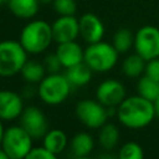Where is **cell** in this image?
Here are the masks:
<instances>
[{
  "instance_id": "2e32d148",
  "label": "cell",
  "mask_w": 159,
  "mask_h": 159,
  "mask_svg": "<svg viewBox=\"0 0 159 159\" xmlns=\"http://www.w3.org/2000/svg\"><path fill=\"white\" fill-rule=\"evenodd\" d=\"M68 144V138L66 133L61 129H48L42 137V147L53 154L62 153Z\"/></svg>"
},
{
  "instance_id": "7c38bea8",
  "label": "cell",
  "mask_w": 159,
  "mask_h": 159,
  "mask_svg": "<svg viewBox=\"0 0 159 159\" xmlns=\"http://www.w3.org/2000/svg\"><path fill=\"white\" fill-rule=\"evenodd\" d=\"M24 109V102L19 93L10 89L0 91V119L2 122L20 118Z\"/></svg>"
},
{
  "instance_id": "7402d4cb",
  "label": "cell",
  "mask_w": 159,
  "mask_h": 159,
  "mask_svg": "<svg viewBox=\"0 0 159 159\" xmlns=\"http://www.w3.org/2000/svg\"><path fill=\"white\" fill-rule=\"evenodd\" d=\"M134 35L132 30L127 27L118 29L112 39V45L119 53H127L134 47Z\"/></svg>"
},
{
  "instance_id": "5bb4252c",
  "label": "cell",
  "mask_w": 159,
  "mask_h": 159,
  "mask_svg": "<svg viewBox=\"0 0 159 159\" xmlns=\"http://www.w3.org/2000/svg\"><path fill=\"white\" fill-rule=\"evenodd\" d=\"M55 53L58 57L63 68H70L75 65L83 62L84 60V50L76 40L57 43Z\"/></svg>"
},
{
  "instance_id": "1f68e13d",
  "label": "cell",
  "mask_w": 159,
  "mask_h": 159,
  "mask_svg": "<svg viewBox=\"0 0 159 159\" xmlns=\"http://www.w3.org/2000/svg\"><path fill=\"white\" fill-rule=\"evenodd\" d=\"M154 108H155V113H157V117L159 118V97L157 98V101L154 102Z\"/></svg>"
},
{
  "instance_id": "484cf974",
  "label": "cell",
  "mask_w": 159,
  "mask_h": 159,
  "mask_svg": "<svg viewBox=\"0 0 159 159\" xmlns=\"http://www.w3.org/2000/svg\"><path fill=\"white\" fill-rule=\"evenodd\" d=\"M24 159H58L57 154L51 153L45 147H34Z\"/></svg>"
},
{
  "instance_id": "5b68a950",
  "label": "cell",
  "mask_w": 159,
  "mask_h": 159,
  "mask_svg": "<svg viewBox=\"0 0 159 159\" xmlns=\"http://www.w3.org/2000/svg\"><path fill=\"white\" fill-rule=\"evenodd\" d=\"M27 55L20 41H0V77H12L20 73L27 61Z\"/></svg>"
},
{
  "instance_id": "d6986e66",
  "label": "cell",
  "mask_w": 159,
  "mask_h": 159,
  "mask_svg": "<svg viewBox=\"0 0 159 159\" xmlns=\"http://www.w3.org/2000/svg\"><path fill=\"white\" fill-rule=\"evenodd\" d=\"M94 149V139L87 132H80L71 139V150L77 157H88Z\"/></svg>"
},
{
  "instance_id": "6da1fadb",
  "label": "cell",
  "mask_w": 159,
  "mask_h": 159,
  "mask_svg": "<svg viewBox=\"0 0 159 159\" xmlns=\"http://www.w3.org/2000/svg\"><path fill=\"white\" fill-rule=\"evenodd\" d=\"M117 118L119 123L128 129H143L148 127L157 117L154 103L139 96H127L117 107Z\"/></svg>"
},
{
  "instance_id": "e575fe53",
  "label": "cell",
  "mask_w": 159,
  "mask_h": 159,
  "mask_svg": "<svg viewBox=\"0 0 159 159\" xmlns=\"http://www.w3.org/2000/svg\"><path fill=\"white\" fill-rule=\"evenodd\" d=\"M4 2H5V0H0V6H1V5L4 4Z\"/></svg>"
},
{
  "instance_id": "603a6c76",
  "label": "cell",
  "mask_w": 159,
  "mask_h": 159,
  "mask_svg": "<svg viewBox=\"0 0 159 159\" xmlns=\"http://www.w3.org/2000/svg\"><path fill=\"white\" fill-rule=\"evenodd\" d=\"M22 78L29 83H40V81L46 76V68L43 63L35 60H27L21 70Z\"/></svg>"
},
{
  "instance_id": "52a82bcc",
  "label": "cell",
  "mask_w": 159,
  "mask_h": 159,
  "mask_svg": "<svg viewBox=\"0 0 159 159\" xmlns=\"http://www.w3.org/2000/svg\"><path fill=\"white\" fill-rule=\"evenodd\" d=\"M76 117L78 120L89 129H99L107 123L109 117L108 108L97 99H82L76 104Z\"/></svg>"
},
{
  "instance_id": "4fadbf2b",
  "label": "cell",
  "mask_w": 159,
  "mask_h": 159,
  "mask_svg": "<svg viewBox=\"0 0 159 159\" xmlns=\"http://www.w3.org/2000/svg\"><path fill=\"white\" fill-rule=\"evenodd\" d=\"M78 20H80V36L83 39L84 42L89 45L102 41L106 29L102 20L96 14L92 12L83 14Z\"/></svg>"
},
{
  "instance_id": "4dcf8cb0",
  "label": "cell",
  "mask_w": 159,
  "mask_h": 159,
  "mask_svg": "<svg viewBox=\"0 0 159 159\" xmlns=\"http://www.w3.org/2000/svg\"><path fill=\"white\" fill-rule=\"evenodd\" d=\"M4 132H5V128H4V125H2V120L0 119V145H1V142H2Z\"/></svg>"
},
{
  "instance_id": "f1b7e54d",
  "label": "cell",
  "mask_w": 159,
  "mask_h": 159,
  "mask_svg": "<svg viewBox=\"0 0 159 159\" xmlns=\"http://www.w3.org/2000/svg\"><path fill=\"white\" fill-rule=\"evenodd\" d=\"M97 159H118V155L111 153V150H106V153H102Z\"/></svg>"
},
{
  "instance_id": "ffe728a7",
  "label": "cell",
  "mask_w": 159,
  "mask_h": 159,
  "mask_svg": "<svg viewBox=\"0 0 159 159\" xmlns=\"http://www.w3.org/2000/svg\"><path fill=\"white\" fill-rule=\"evenodd\" d=\"M120 138V133L118 127L114 123H106L99 128L98 132V142L99 145L104 150H112L117 147Z\"/></svg>"
},
{
  "instance_id": "30bf717a",
  "label": "cell",
  "mask_w": 159,
  "mask_h": 159,
  "mask_svg": "<svg viewBox=\"0 0 159 159\" xmlns=\"http://www.w3.org/2000/svg\"><path fill=\"white\" fill-rule=\"evenodd\" d=\"M20 125L34 138H42L48 130V122L45 113L36 106H29L24 109L20 117Z\"/></svg>"
},
{
  "instance_id": "cb8c5ba5",
  "label": "cell",
  "mask_w": 159,
  "mask_h": 159,
  "mask_svg": "<svg viewBox=\"0 0 159 159\" xmlns=\"http://www.w3.org/2000/svg\"><path fill=\"white\" fill-rule=\"evenodd\" d=\"M118 159H144V149L137 142H127L120 145L118 153Z\"/></svg>"
},
{
  "instance_id": "7a4b0ae2",
  "label": "cell",
  "mask_w": 159,
  "mask_h": 159,
  "mask_svg": "<svg viewBox=\"0 0 159 159\" xmlns=\"http://www.w3.org/2000/svg\"><path fill=\"white\" fill-rule=\"evenodd\" d=\"M19 41L27 53H42L53 41L52 25L45 20H31L22 27Z\"/></svg>"
},
{
  "instance_id": "8fae6325",
  "label": "cell",
  "mask_w": 159,
  "mask_h": 159,
  "mask_svg": "<svg viewBox=\"0 0 159 159\" xmlns=\"http://www.w3.org/2000/svg\"><path fill=\"white\" fill-rule=\"evenodd\" d=\"M51 25L53 41L57 43L75 41L80 36V20L75 15L58 16Z\"/></svg>"
},
{
  "instance_id": "d4e9b609",
  "label": "cell",
  "mask_w": 159,
  "mask_h": 159,
  "mask_svg": "<svg viewBox=\"0 0 159 159\" xmlns=\"http://www.w3.org/2000/svg\"><path fill=\"white\" fill-rule=\"evenodd\" d=\"M52 5L60 16L75 15L77 11V4L75 0H53Z\"/></svg>"
},
{
  "instance_id": "277c9868",
  "label": "cell",
  "mask_w": 159,
  "mask_h": 159,
  "mask_svg": "<svg viewBox=\"0 0 159 159\" xmlns=\"http://www.w3.org/2000/svg\"><path fill=\"white\" fill-rule=\"evenodd\" d=\"M72 84L66 75L56 72L46 75L39 83L37 93L40 99L48 106H58L63 103L71 93Z\"/></svg>"
},
{
  "instance_id": "d590c367",
  "label": "cell",
  "mask_w": 159,
  "mask_h": 159,
  "mask_svg": "<svg viewBox=\"0 0 159 159\" xmlns=\"http://www.w3.org/2000/svg\"><path fill=\"white\" fill-rule=\"evenodd\" d=\"M5 2H7V0H5Z\"/></svg>"
},
{
  "instance_id": "d6a6232c",
  "label": "cell",
  "mask_w": 159,
  "mask_h": 159,
  "mask_svg": "<svg viewBox=\"0 0 159 159\" xmlns=\"http://www.w3.org/2000/svg\"><path fill=\"white\" fill-rule=\"evenodd\" d=\"M40 2H41V4H43V5H46V4L53 2V0H40Z\"/></svg>"
},
{
  "instance_id": "e0dca14e",
  "label": "cell",
  "mask_w": 159,
  "mask_h": 159,
  "mask_svg": "<svg viewBox=\"0 0 159 159\" xmlns=\"http://www.w3.org/2000/svg\"><path fill=\"white\" fill-rule=\"evenodd\" d=\"M147 61L137 52L130 53L122 61V72L128 78H139L145 73Z\"/></svg>"
},
{
  "instance_id": "836d02e7",
  "label": "cell",
  "mask_w": 159,
  "mask_h": 159,
  "mask_svg": "<svg viewBox=\"0 0 159 159\" xmlns=\"http://www.w3.org/2000/svg\"><path fill=\"white\" fill-rule=\"evenodd\" d=\"M75 159H93V158H91V157L88 155V157H77V158H75Z\"/></svg>"
},
{
  "instance_id": "9c48e42d",
  "label": "cell",
  "mask_w": 159,
  "mask_h": 159,
  "mask_svg": "<svg viewBox=\"0 0 159 159\" xmlns=\"http://www.w3.org/2000/svg\"><path fill=\"white\" fill-rule=\"evenodd\" d=\"M125 97V86L114 78H107L102 81L96 88V99L107 108H117Z\"/></svg>"
},
{
  "instance_id": "ba28073f",
  "label": "cell",
  "mask_w": 159,
  "mask_h": 159,
  "mask_svg": "<svg viewBox=\"0 0 159 159\" xmlns=\"http://www.w3.org/2000/svg\"><path fill=\"white\" fill-rule=\"evenodd\" d=\"M133 48L145 61L159 57V29L154 25L139 27L134 35Z\"/></svg>"
},
{
  "instance_id": "8992f818",
  "label": "cell",
  "mask_w": 159,
  "mask_h": 159,
  "mask_svg": "<svg viewBox=\"0 0 159 159\" xmlns=\"http://www.w3.org/2000/svg\"><path fill=\"white\" fill-rule=\"evenodd\" d=\"M1 148L11 159H24L34 148V138L21 125H11L5 129Z\"/></svg>"
},
{
  "instance_id": "83f0119b",
  "label": "cell",
  "mask_w": 159,
  "mask_h": 159,
  "mask_svg": "<svg viewBox=\"0 0 159 159\" xmlns=\"http://www.w3.org/2000/svg\"><path fill=\"white\" fill-rule=\"evenodd\" d=\"M145 75L159 82V57L153 58L150 61H147Z\"/></svg>"
},
{
  "instance_id": "44dd1931",
  "label": "cell",
  "mask_w": 159,
  "mask_h": 159,
  "mask_svg": "<svg viewBox=\"0 0 159 159\" xmlns=\"http://www.w3.org/2000/svg\"><path fill=\"white\" fill-rule=\"evenodd\" d=\"M137 93L145 99L150 102H155L157 98L159 97V82L150 78L145 73L138 78L137 82Z\"/></svg>"
},
{
  "instance_id": "f546056e",
  "label": "cell",
  "mask_w": 159,
  "mask_h": 159,
  "mask_svg": "<svg viewBox=\"0 0 159 159\" xmlns=\"http://www.w3.org/2000/svg\"><path fill=\"white\" fill-rule=\"evenodd\" d=\"M0 159H11V158L9 157V154L1 148V145H0Z\"/></svg>"
},
{
  "instance_id": "ac0fdd59",
  "label": "cell",
  "mask_w": 159,
  "mask_h": 159,
  "mask_svg": "<svg viewBox=\"0 0 159 159\" xmlns=\"http://www.w3.org/2000/svg\"><path fill=\"white\" fill-rule=\"evenodd\" d=\"M65 75L72 87H82L89 83V81L92 80L93 71L84 62H81L70 68H66Z\"/></svg>"
},
{
  "instance_id": "4316f807",
  "label": "cell",
  "mask_w": 159,
  "mask_h": 159,
  "mask_svg": "<svg viewBox=\"0 0 159 159\" xmlns=\"http://www.w3.org/2000/svg\"><path fill=\"white\" fill-rule=\"evenodd\" d=\"M45 68L46 71H48V73H56V72H60V68L62 67L58 57L56 56V53H51V55H47L45 57Z\"/></svg>"
},
{
  "instance_id": "3957f363",
  "label": "cell",
  "mask_w": 159,
  "mask_h": 159,
  "mask_svg": "<svg viewBox=\"0 0 159 159\" xmlns=\"http://www.w3.org/2000/svg\"><path fill=\"white\" fill-rule=\"evenodd\" d=\"M119 52L114 48L112 42L98 41L89 43L84 48L83 62L96 73H106L116 67L119 58Z\"/></svg>"
},
{
  "instance_id": "9a60e30c",
  "label": "cell",
  "mask_w": 159,
  "mask_h": 159,
  "mask_svg": "<svg viewBox=\"0 0 159 159\" xmlns=\"http://www.w3.org/2000/svg\"><path fill=\"white\" fill-rule=\"evenodd\" d=\"M7 7L11 14L19 19L31 20L40 10V0H7Z\"/></svg>"
}]
</instances>
